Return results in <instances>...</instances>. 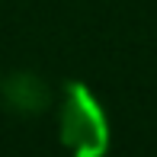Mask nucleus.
<instances>
[{
  "label": "nucleus",
  "mask_w": 157,
  "mask_h": 157,
  "mask_svg": "<svg viewBox=\"0 0 157 157\" xmlns=\"http://www.w3.org/2000/svg\"><path fill=\"white\" fill-rule=\"evenodd\" d=\"M3 99L16 112H32L35 116V112H45L48 99H52V90L35 74H13L3 83Z\"/></svg>",
  "instance_id": "nucleus-1"
}]
</instances>
